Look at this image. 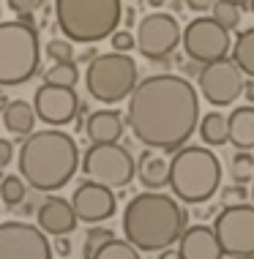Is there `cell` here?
<instances>
[{
  "label": "cell",
  "mask_w": 254,
  "mask_h": 259,
  "mask_svg": "<svg viewBox=\"0 0 254 259\" xmlns=\"http://www.w3.org/2000/svg\"><path fill=\"white\" fill-rule=\"evenodd\" d=\"M126 123L148 150L178 153L200 125V96L178 74H153L131 90Z\"/></svg>",
  "instance_id": "obj_1"
},
{
  "label": "cell",
  "mask_w": 254,
  "mask_h": 259,
  "mask_svg": "<svg viewBox=\"0 0 254 259\" xmlns=\"http://www.w3.org/2000/svg\"><path fill=\"white\" fill-rule=\"evenodd\" d=\"M17 164L25 186L49 194L63 188L74 178V172L80 169V148L60 128L33 131L19 145Z\"/></svg>",
  "instance_id": "obj_2"
},
{
  "label": "cell",
  "mask_w": 254,
  "mask_h": 259,
  "mask_svg": "<svg viewBox=\"0 0 254 259\" xmlns=\"http://www.w3.org/2000/svg\"><path fill=\"white\" fill-rule=\"evenodd\" d=\"M186 229V210L178 199L159 191L137 194L123 210V235L137 251H164L180 240Z\"/></svg>",
  "instance_id": "obj_3"
},
{
  "label": "cell",
  "mask_w": 254,
  "mask_h": 259,
  "mask_svg": "<svg viewBox=\"0 0 254 259\" xmlns=\"http://www.w3.org/2000/svg\"><path fill=\"white\" fill-rule=\"evenodd\" d=\"M169 188L175 199L186 205H202L222 186V164L210 153V148L186 145L169 161Z\"/></svg>",
  "instance_id": "obj_4"
},
{
  "label": "cell",
  "mask_w": 254,
  "mask_h": 259,
  "mask_svg": "<svg viewBox=\"0 0 254 259\" xmlns=\"http://www.w3.org/2000/svg\"><path fill=\"white\" fill-rule=\"evenodd\" d=\"M121 0H55V19L63 36L77 44L110 38L121 25Z\"/></svg>",
  "instance_id": "obj_5"
},
{
  "label": "cell",
  "mask_w": 254,
  "mask_h": 259,
  "mask_svg": "<svg viewBox=\"0 0 254 259\" xmlns=\"http://www.w3.org/2000/svg\"><path fill=\"white\" fill-rule=\"evenodd\" d=\"M39 36L27 22H0V88L27 82L39 71Z\"/></svg>",
  "instance_id": "obj_6"
},
{
  "label": "cell",
  "mask_w": 254,
  "mask_h": 259,
  "mask_svg": "<svg viewBox=\"0 0 254 259\" xmlns=\"http://www.w3.org/2000/svg\"><path fill=\"white\" fill-rule=\"evenodd\" d=\"M85 88L90 99L101 104H118L129 99L131 90L137 88V63L121 52L96 55L85 71Z\"/></svg>",
  "instance_id": "obj_7"
},
{
  "label": "cell",
  "mask_w": 254,
  "mask_h": 259,
  "mask_svg": "<svg viewBox=\"0 0 254 259\" xmlns=\"http://www.w3.org/2000/svg\"><path fill=\"white\" fill-rule=\"evenodd\" d=\"M82 175L96 186L104 188H126L137 175V164L129 148L123 145H90L80 164Z\"/></svg>",
  "instance_id": "obj_8"
},
{
  "label": "cell",
  "mask_w": 254,
  "mask_h": 259,
  "mask_svg": "<svg viewBox=\"0 0 254 259\" xmlns=\"http://www.w3.org/2000/svg\"><path fill=\"white\" fill-rule=\"evenodd\" d=\"M213 235L227 256H254V205L224 207L213 221Z\"/></svg>",
  "instance_id": "obj_9"
},
{
  "label": "cell",
  "mask_w": 254,
  "mask_h": 259,
  "mask_svg": "<svg viewBox=\"0 0 254 259\" xmlns=\"http://www.w3.org/2000/svg\"><path fill=\"white\" fill-rule=\"evenodd\" d=\"M180 25L172 14L167 11H153L145 14L137 25V36H134V47L137 52L148 60H164L175 52L180 44Z\"/></svg>",
  "instance_id": "obj_10"
},
{
  "label": "cell",
  "mask_w": 254,
  "mask_h": 259,
  "mask_svg": "<svg viewBox=\"0 0 254 259\" xmlns=\"http://www.w3.org/2000/svg\"><path fill=\"white\" fill-rule=\"evenodd\" d=\"M180 44L186 55L197 63H213L227 58L230 52V30H224L213 17H197L180 33Z\"/></svg>",
  "instance_id": "obj_11"
},
{
  "label": "cell",
  "mask_w": 254,
  "mask_h": 259,
  "mask_svg": "<svg viewBox=\"0 0 254 259\" xmlns=\"http://www.w3.org/2000/svg\"><path fill=\"white\" fill-rule=\"evenodd\" d=\"M200 93L205 96V101H210L213 107H230L232 101H238V96L243 93V71L235 66L230 58L205 63L200 68Z\"/></svg>",
  "instance_id": "obj_12"
},
{
  "label": "cell",
  "mask_w": 254,
  "mask_h": 259,
  "mask_svg": "<svg viewBox=\"0 0 254 259\" xmlns=\"http://www.w3.org/2000/svg\"><path fill=\"white\" fill-rule=\"evenodd\" d=\"M0 259H52V246L39 227H30L25 221H3Z\"/></svg>",
  "instance_id": "obj_13"
},
{
  "label": "cell",
  "mask_w": 254,
  "mask_h": 259,
  "mask_svg": "<svg viewBox=\"0 0 254 259\" xmlns=\"http://www.w3.org/2000/svg\"><path fill=\"white\" fill-rule=\"evenodd\" d=\"M77 109H80V99H77L74 88H58V85H41L33 96V112L39 120L47 125H63L71 123Z\"/></svg>",
  "instance_id": "obj_14"
},
{
  "label": "cell",
  "mask_w": 254,
  "mask_h": 259,
  "mask_svg": "<svg viewBox=\"0 0 254 259\" xmlns=\"http://www.w3.org/2000/svg\"><path fill=\"white\" fill-rule=\"evenodd\" d=\"M71 207H74V215L77 221H85V224H98V221H107L112 213H115L118 202H115V194L104 186H96V183H82L74 188V197H71Z\"/></svg>",
  "instance_id": "obj_15"
},
{
  "label": "cell",
  "mask_w": 254,
  "mask_h": 259,
  "mask_svg": "<svg viewBox=\"0 0 254 259\" xmlns=\"http://www.w3.org/2000/svg\"><path fill=\"white\" fill-rule=\"evenodd\" d=\"M36 221L44 235H58V237L71 235L77 227V215H74L71 202L63 197H47L36 207Z\"/></svg>",
  "instance_id": "obj_16"
},
{
  "label": "cell",
  "mask_w": 254,
  "mask_h": 259,
  "mask_svg": "<svg viewBox=\"0 0 254 259\" xmlns=\"http://www.w3.org/2000/svg\"><path fill=\"white\" fill-rule=\"evenodd\" d=\"M222 246L210 227H189L178 240V259H222Z\"/></svg>",
  "instance_id": "obj_17"
},
{
  "label": "cell",
  "mask_w": 254,
  "mask_h": 259,
  "mask_svg": "<svg viewBox=\"0 0 254 259\" xmlns=\"http://www.w3.org/2000/svg\"><path fill=\"white\" fill-rule=\"evenodd\" d=\"M123 115L115 109H98L85 123V134L93 145H118V139L123 137Z\"/></svg>",
  "instance_id": "obj_18"
},
{
  "label": "cell",
  "mask_w": 254,
  "mask_h": 259,
  "mask_svg": "<svg viewBox=\"0 0 254 259\" xmlns=\"http://www.w3.org/2000/svg\"><path fill=\"white\" fill-rule=\"evenodd\" d=\"M227 142L249 153L254 148V107H235L227 117Z\"/></svg>",
  "instance_id": "obj_19"
},
{
  "label": "cell",
  "mask_w": 254,
  "mask_h": 259,
  "mask_svg": "<svg viewBox=\"0 0 254 259\" xmlns=\"http://www.w3.org/2000/svg\"><path fill=\"white\" fill-rule=\"evenodd\" d=\"M137 178L145 188H164L169 183V161L156 150H145L137 161Z\"/></svg>",
  "instance_id": "obj_20"
},
{
  "label": "cell",
  "mask_w": 254,
  "mask_h": 259,
  "mask_svg": "<svg viewBox=\"0 0 254 259\" xmlns=\"http://www.w3.org/2000/svg\"><path fill=\"white\" fill-rule=\"evenodd\" d=\"M33 123H36V112L27 101H9V107L3 112V125L11 131L14 137H30Z\"/></svg>",
  "instance_id": "obj_21"
},
{
  "label": "cell",
  "mask_w": 254,
  "mask_h": 259,
  "mask_svg": "<svg viewBox=\"0 0 254 259\" xmlns=\"http://www.w3.org/2000/svg\"><path fill=\"white\" fill-rule=\"evenodd\" d=\"M200 137L205 145H227V117L222 112H208L200 120Z\"/></svg>",
  "instance_id": "obj_22"
},
{
  "label": "cell",
  "mask_w": 254,
  "mask_h": 259,
  "mask_svg": "<svg viewBox=\"0 0 254 259\" xmlns=\"http://www.w3.org/2000/svg\"><path fill=\"white\" fill-rule=\"evenodd\" d=\"M232 63L254 79V27H249V30H243L238 36L235 47H232Z\"/></svg>",
  "instance_id": "obj_23"
},
{
  "label": "cell",
  "mask_w": 254,
  "mask_h": 259,
  "mask_svg": "<svg viewBox=\"0 0 254 259\" xmlns=\"http://www.w3.org/2000/svg\"><path fill=\"white\" fill-rule=\"evenodd\" d=\"M80 79V71L71 60L68 63H55L52 68L44 74V85H58V88H74Z\"/></svg>",
  "instance_id": "obj_24"
},
{
  "label": "cell",
  "mask_w": 254,
  "mask_h": 259,
  "mask_svg": "<svg viewBox=\"0 0 254 259\" xmlns=\"http://www.w3.org/2000/svg\"><path fill=\"white\" fill-rule=\"evenodd\" d=\"M93 259H139V251L126 240H118L112 237L110 243H104L101 248L93 254Z\"/></svg>",
  "instance_id": "obj_25"
},
{
  "label": "cell",
  "mask_w": 254,
  "mask_h": 259,
  "mask_svg": "<svg viewBox=\"0 0 254 259\" xmlns=\"http://www.w3.org/2000/svg\"><path fill=\"white\" fill-rule=\"evenodd\" d=\"M25 194H27V186L19 175L3 178V183H0V199H3V205H9V207L19 205V202L25 199Z\"/></svg>",
  "instance_id": "obj_26"
},
{
  "label": "cell",
  "mask_w": 254,
  "mask_h": 259,
  "mask_svg": "<svg viewBox=\"0 0 254 259\" xmlns=\"http://www.w3.org/2000/svg\"><path fill=\"white\" fill-rule=\"evenodd\" d=\"M210 11H213V19L224 27V30H232V27L241 25V9L227 3V0H216Z\"/></svg>",
  "instance_id": "obj_27"
},
{
  "label": "cell",
  "mask_w": 254,
  "mask_h": 259,
  "mask_svg": "<svg viewBox=\"0 0 254 259\" xmlns=\"http://www.w3.org/2000/svg\"><path fill=\"white\" fill-rule=\"evenodd\" d=\"M230 175L235 183H249L254 180V156L251 153H238L235 158H232V166H230Z\"/></svg>",
  "instance_id": "obj_28"
},
{
  "label": "cell",
  "mask_w": 254,
  "mask_h": 259,
  "mask_svg": "<svg viewBox=\"0 0 254 259\" xmlns=\"http://www.w3.org/2000/svg\"><path fill=\"white\" fill-rule=\"evenodd\" d=\"M112 229H104V227H96V229H88V235H85V243H82V256L85 259H93V254L98 248L104 246V243L112 240Z\"/></svg>",
  "instance_id": "obj_29"
},
{
  "label": "cell",
  "mask_w": 254,
  "mask_h": 259,
  "mask_svg": "<svg viewBox=\"0 0 254 259\" xmlns=\"http://www.w3.org/2000/svg\"><path fill=\"white\" fill-rule=\"evenodd\" d=\"M47 55L55 63H68L74 58V47H71V41H68V38H52L47 44Z\"/></svg>",
  "instance_id": "obj_30"
},
{
  "label": "cell",
  "mask_w": 254,
  "mask_h": 259,
  "mask_svg": "<svg viewBox=\"0 0 254 259\" xmlns=\"http://www.w3.org/2000/svg\"><path fill=\"white\" fill-rule=\"evenodd\" d=\"M110 38H112V50H115V52L126 55L129 50H134V36H131L129 30H115Z\"/></svg>",
  "instance_id": "obj_31"
},
{
  "label": "cell",
  "mask_w": 254,
  "mask_h": 259,
  "mask_svg": "<svg viewBox=\"0 0 254 259\" xmlns=\"http://www.w3.org/2000/svg\"><path fill=\"white\" fill-rule=\"evenodd\" d=\"M41 3H44V0H6V6H9L14 14H19V17H30Z\"/></svg>",
  "instance_id": "obj_32"
},
{
  "label": "cell",
  "mask_w": 254,
  "mask_h": 259,
  "mask_svg": "<svg viewBox=\"0 0 254 259\" xmlns=\"http://www.w3.org/2000/svg\"><path fill=\"white\" fill-rule=\"evenodd\" d=\"M11 156H14V145L9 139H0V166H9Z\"/></svg>",
  "instance_id": "obj_33"
},
{
  "label": "cell",
  "mask_w": 254,
  "mask_h": 259,
  "mask_svg": "<svg viewBox=\"0 0 254 259\" xmlns=\"http://www.w3.org/2000/svg\"><path fill=\"white\" fill-rule=\"evenodd\" d=\"M183 3H186L192 11H210L216 0H183Z\"/></svg>",
  "instance_id": "obj_34"
},
{
  "label": "cell",
  "mask_w": 254,
  "mask_h": 259,
  "mask_svg": "<svg viewBox=\"0 0 254 259\" xmlns=\"http://www.w3.org/2000/svg\"><path fill=\"white\" fill-rule=\"evenodd\" d=\"M243 93H246V101L254 104V79L249 82V85H243Z\"/></svg>",
  "instance_id": "obj_35"
},
{
  "label": "cell",
  "mask_w": 254,
  "mask_h": 259,
  "mask_svg": "<svg viewBox=\"0 0 254 259\" xmlns=\"http://www.w3.org/2000/svg\"><path fill=\"white\" fill-rule=\"evenodd\" d=\"M6 107H9V99H6L3 93H0V115H3V112H6Z\"/></svg>",
  "instance_id": "obj_36"
},
{
  "label": "cell",
  "mask_w": 254,
  "mask_h": 259,
  "mask_svg": "<svg viewBox=\"0 0 254 259\" xmlns=\"http://www.w3.org/2000/svg\"><path fill=\"white\" fill-rule=\"evenodd\" d=\"M227 3H232V6H238V9H241V6L249 3V0H227Z\"/></svg>",
  "instance_id": "obj_37"
},
{
  "label": "cell",
  "mask_w": 254,
  "mask_h": 259,
  "mask_svg": "<svg viewBox=\"0 0 254 259\" xmlns=\"http://www.w3.org/2000/svg\"><path fill=\"white\" fill-rule=\"evenodd\" d=\"M230 259H254V256H230Z\"/></svg>",
  "instance_id": "obj_38"
},
{
  "label": "cell",
  "mask_w": 254,
  "mask_h": 259,
  "mask_svg": "<svg viewBox=\"0 0 254 259\" xmlns=\"http://www.w3.org/2000/svg\"><path fill=\"white\" fill-rule=\"evenodd\" d=\"M249 9H251V14H254V0H249Z\"/></svg>",
  "instance_id": "obj_39"
},
{
  "label": "cell",
  "mask_w": 254,
  "mask_h": 259,
  "mask_svg": "<svg viewBox=\"0 0 254 259\" xmlns=\"http://www.w3.org/2000/svg\"><path fill=\"white\" fill-rule=\"evenodd\" d=\"M251 202H254V180H251Z\"/></svg>",
  "instance_id": "obj_40"
}]
</instances>
